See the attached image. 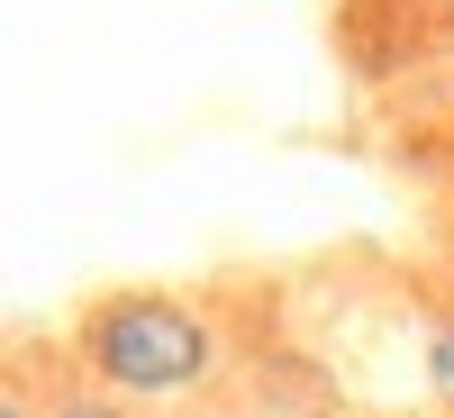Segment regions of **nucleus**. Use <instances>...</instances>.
I'll return each instance as SVG.
<instances>
[{"mask_svg": "<svg viewBox=\"0 0 454 418\" xmlns=\"http://www.w3.org/2000/svg\"><path fill=\"white\" fill-rule=\"evenodd\" d=\"M436 418H454V409H436Z\"/></svg>", "mask_w": 454, "mask_h": 418, "instance_id": "6e6552de", "label": "nucleus"}, {"mask_svg": "<svg viewBox=\"0 0 454 418\" xmlns=\"http://www.w3.org/2000/svg\"><path fill=\"white\" fill-rule=\"evenodd\" d=\"M46 418H137V409H128V400H109V391H91L82 373H73V383L46 391Z\"/></svg>", "mask_w": 454, "mask_h": 418, "instance_id": "f03ea898", "label": "nucleus"}, {"mask_svg": "<svg viewBox=\"0 0 454 418\" xmlns=\"http://www.w3.org/2000/svg\"><path fill=\"white\" fill-rule=\"evenodd\" d=\"M0 418H46V409L27 400V383H10V391H0Z\"/></svg>", "mask_w": 454, "mask_h": 418, "instance_id": "39448f33", "label": "nucleus"}, {"mask_svg": "<svg viewBox=\"0 0 454 418\" xmlns=\"http://www.w3.org/2000/svg\"><path fill=\"white\" fill-rule=\"evenodd\" d=\"M173 418H218V409H173Z\"/></svg>", "mask_w": 454, "mask_h": 418, "instance_id": "0eeeda50", "label": "nucleus"}, {"mask_svg": "<svg viewBox=\"0 0 454 418\" xmlns=\"http://www.w3.org/2000/svg\"><path fill=\"white\" fill-rule=\"evenodd\" d=\"M254 418H336L327 400H273V409H254Z\"/></svg>", "mask_w": 454, "mask_h": 418, "instance_id": "20e7f679", "label": "nucleus"}, {"mask_svg": "<svg viewBox=\"0 0 454 418\" xmlns=\"http://www.w3.org/2000/svg\"><path fill=\"white\" fill-rule=\"evenodd\" d=\"M436 36H445V46H454V0H436Z\"/></svg>", "mask_w": 454, "mask_h": 418, "instance_id": "423d86ee", "label": "nucleus"}, {"mask_svg": "<svg viewBox=\"0 0 454 418\" xmlns=\"http://www.w3.org/2000/svg\"><path fill=\"white\" fill-rule=\"evenodd\" d=\"M64 355L91 391L128 400L145 418H173V409H200V391L227 373V336H218L209 300L164 291V282H128V291H100L73 319Z\"/></svg>", "mask_w": 454, "mask_h": 418, "instance_id": "f257e3e1", "label": "nucleus"}, {"mask_svg": "<svg viewBox=\"0 0 454 418\" xmlns=\"http://www.w3.org/2000/svg\"><path fill=\"white\" fill-rule=\"evenodd\" d=\"M419 364H427V391L454 409V310H436V319H427V346H419Z\"/></svg>", "mask_w": 454, "mask_h": 418, "instance_id": "7ed1b4c3", "label": "nucleus"}]
</instances>
